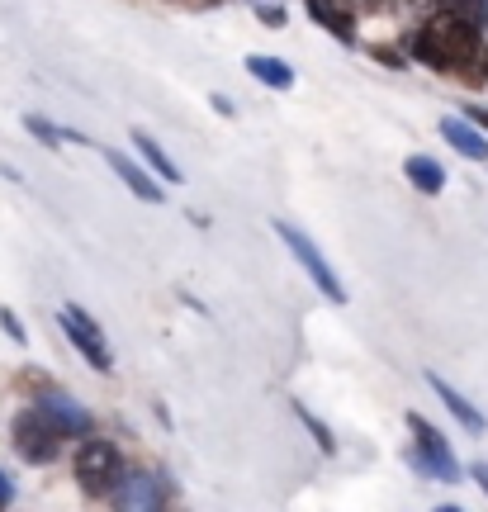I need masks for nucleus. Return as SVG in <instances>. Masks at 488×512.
Instances as JSON below:
<instances>
[{
	"instance_id": "obj_1",
	"label": "nucleus",
	"mask_w": 488,
	"mask_h": 512,
	"mask_svg": "<svg viewBox=\"0 0 488 512\" xmlns=\"http://www.w3.org/2000/svg\"><path fill=\"white\" fill-rule=\"evenodd\" d=\"M408 53H413L417 62L436 67V72L474 67V62H484V29H474L465 19H455L451 10H441V15H432V24H427L422 34H413Z\"/></svg>"
},
{
	"instance_id": "obj_2",
	"label": "nucleus",
	"mask_w": 488,
	"mask_h": 512,
	"mask_svg": "<svg viewBox=\"0 0 488 512\" xmlns=\"http://www.w3.org/2000/svg\"><path fill=\"white\" fill-rule=\"evenodd\" d=\"M408 432H413V446H403V460L413 465L422 479H446V484H460V460H455L451 441L436 432L422 413H408Z\"/></svg>"
},
{
	"instance_id": "obj_3",
	"label": "nucleus",
	"mask_w": 488,
	"mask_h": 512,
	"mask_svg": "<svg viewBox=\"0 0 488 512\" xmlns=\"http://www.w3.org/2000/svg\"><path fill=\"white\" fill-rule=\"evenodd\" d=\"M124 451L114 446V441H105V437H86L81 441V451H76V460H72V475H76V484L86 489L91 498H109L114 489H119V479H124Z\"/></svg>"
},
{
	"instance_id": "obj_4",
	"label": "nucleus",
	"mask_w": 488,
	"mask_h": 512,
	"mask_svg": "<svg viewBox=\"0 0 488 512\" xmlns=\"http://www.w3.org/2000/svg\"><path fill=\"white\" fill-rule=\"evenodd\" d=\"M275 238L290 247V256L304 266V275L318 285V294H327L332 304H346V285L337 280V271H332V261H327L323 252H318V242L308 238L304 228H294V223H285V219H275Z\"/></svg>"
},
{
	"instance_id": "obj_5",
	"label": "nucleus",
	"mask_w": 488,
	"mask_h": 512,
	"mask_svg": "<svg viewBox=\"0 0 488 512\" xmlns=\"http://www.w3.org/2000/svg\"><path fill=\"white\" fill-rule=\"evenodd\" d=\"M57 328H62V337H67L76 351H81V361H86L91 370H100V375H109V370H114V351H109L105 332H100V323H95L86 309L62 304V309H57Z\"/></svg>"
},
{
	"instance_id": "obj_6",
	"label": "nucleus",
	"mask_w": 488,
	"mask_h": 512,
	"mask_svg": "<svg viewBox=\"0 0 488 512\" xmlns=\"http://www.w3.org/2000/svg\"><path fill=\"white\" fill-rule=\"evenodd\" d=\"M10 437H15V451L24 465H53V460L62 456V441H67L38 408H24V413H19L15 427H10Z\"/></svg>"
},
{
	"instance_id": "obj_7",
	"label": "nucleus",
	"mask_w": 488,
	"mask_h": 512,
	"mask_svg": "<svg viewBox=\"0 0 488 512\" xmlns=\"http://www.w3.org/2000/svg\"><path fill=\"white\" fill-rule=\"evenodd\" d=\"M176 498V484L166 475H147V470H133L119 479V489L109 494V503H119V508H166Z\"/></svg>"
},
{
	"instance_id": "obj_8",
	"label": "nucleus",
	"mask_w": 488,
	"mask_h": 512,
	"mask_svg": "<svg viewBox=\"0 0 488 512\" xmlns=\"http://www.w3.org/2000/svg\"><path fill=\"white\" fill-rule=\"evenodd\" d=\"M38 413H43V418L53 422L57 432H62V437H91V413H86V408H81V403L76 399H67V394H57V389H48V394H43V399H38Z\"/></svg>"
},
{
	"instance_id": "obj_9",
	"label": "nucleus",
	"mask_w": 488,
	"mask_h": 512,
	"mask_svg": "<svg viewBox=\"0 0 488 512\" xmlns=\"http://www.w3.org/2000/svg\"><path fill=\"white\" fill-rule=\"evenodd\" d=\"M100 157H105L109 171H114V176H119V181H124L128 190H133V195H138L143 204H162V200H166V190H162V185L152 181V176H147L143 166H133V162H128L124 152H114V147H100Z\"/></svg>"
},
{
	"instance_id": "obj_10",
	"label": "nucleus",
	"mask_w": 488,
	"mask_h": 512,
	"mask_svg": "<svg viewBox=\"0 0 488 512\" xmlns=\"http://www.w3.org/2000/svg\"><path fill=\"white\" fill-rule=\"evenodd\" d=\"M441 138H446L460 157H470V162H488V138L470 124V119H465V114H446V119H441Z\"/></svg>"
},
{
	"instance_id": "obj_11",
	"label": "nucleus",
	"mask_w": 488,
	"mask_h": 512,
	"mask_svg": "<svg viewBox=\"0 0 488 512\" xmlns=\"http://www.w3.org/2000/svg\"><path fill=\"white\" fill-rule=\"evenodd\" d=\"M427 384H432L436 399H441V403H446V408L455 413V422H465L470 432H488V418L479 413V408H474L470 399H465V394H460V389H455V384H446L441 375H432V370H427Z\"/></svg>"
},
{
	"instance_id": "obj_12",
	"label": "nucleus",
	"mask_w": 488,
	"mask_h": 512,
	"mask_svg": "<svg viewBox=\"0 0 488 512\" xmlns=\"http://www.w3.org/2000/svg\"><path fill=\"white\" fill-rule=\"evenodd\" d=\"M247 72H252L261 86H271V91H290L294 86V67L280 62V57H271V53H252L247 57Z\"/></svg>"
},
{
	"instance_id": "obj_13",
	"label": "nucleus",
	"mask_w": 488,
	"mask_h": 512,
	"mask_svg": "<svg viewBox=\"0 0 488 512\" xmlns=\"http://www.w3.org/2000/svg\"><path fill=\"white\" fill-rule=\"evenodd\" d=\"M308 15H313V24H323L327 34L342 38V43H356V15L337 10L332 0H308Z\"/></svg>"
},
{
	"instance_id": "obj_14",
	"label": "nucleus",
	"mask_w": 488,
	"mask_h": 512,
	"mask_svg": "<svg viewBox=\"0 0 488 512\" xmlns=\"http://www.w3.org/2000/svg\"><path fill=\"white\" fill-rule=\"evenodd\" d=\"M403 171H408V181H413L422 195H441V190H446V166L432 162V157H422V152H413V157L403 162Z\"/></svg>"
},
{
	"instance_id": "obj_15",
	"label": "nucleus",
	"mask_w": 488,
	"mask_h": 512,
	"mask_svg": "<svg viewBox=\"0 0 488 512\" xmlns=\"http://www.w3.org/2000/svg\"><path fill=\"white\" fill-rule=\"evenodd\" d=\"M133 147L143 152V162L152 166V171H157L162 181H176V185H181V166H176V162H171V157H166V152H162V143H157L152 133H143V128H133Z\"/></svg>"
},
{
	"instance_id": "obj_16",
	"label": "nucleus",
	"mask_w": 488,
	"mask_h": 512,
	"mask_svg": "<svg viewBox=\"0 0 488 512\" xmlns=\"http://www.w3.org/2000/svg\"><path fill=\"white\" fill-rule=\"evenodd\" d=\"M24 128H29L34 138H43L48 147H57V143H81V133H72V128H57V124H48V119H38V114H29V119H24Z\"/></svg>"
},
{
	"instance_id": "obj_17",
	"label": "nucleus",
	"mask_w": 488,
	"mask_h": 512,
	"mask_svg": "<svg viewBox=\"0 0 488 512\" xmlns=\"http://www.w3.org/2000/svg\"><path fill=\"white\" fill-rule=\"evenodd\" d=\"M294 413H299V422H304L308 432H313V441H318V451H327V456H332V451H337V437L327 432V422H318V413H308L304 403H294Z\"/></svg>"
},
{
	"instance_id": "obj_18",
	"label": "nucleus",
	"mask_w": 488,
	"mask_h": 512,
	"mask_svg": "<svg viewBox=\"0 0 488 512\" xmlns=\"http://www.w3.org/2000/svg\"><path fill=\"white\" fill-rule=\"evenodd\" d=\"M446 10H451L455 19H465V24H474V29L488 24V0H451Z\"/></svg>"
},
{
	"instance_id": "obj_19",
	"label": "nucleus",
	"mask_w": 488,
	"mask_h": 512,
	"mask_svg": "<svg viewBox=\"0 0 488 512\" xmlns=\"http://www.w3.org/2000/svg\"><path fill=\"white\" fill-rule=\"evenodd\" d=\"M337 10H346V15H375L380 10V0H332Z\"/></svg>"
},
{
	"instance_id": "obj_20",
	"label": "nucleus",
	"mask_w": 488,
	"mask_h": 512,
	"mask_svg": "<svg viewBox=\"0 0 488 512\" xmlns=\"http://www.w3.org/2000/svg\"><path fill=\"white\" fill-rule=\"evenodd\" d=\"M0 328L10 332L15 342H29V332H24V323H19V318H15V313H10V309H0Z\"/></svg>"
},
{
	"instance_id": "obj_21",
	"label": "nucleus",
	"mask_w": 488,
	"mask_h": 512,
	"mask_svg": "<svg viewBox=\"0 0 488 512\" xmlns=\"http://www.w3.org/2000/svg\"><path fill=\"white\" fill-rule=\"evenodd\" d=\"M408 10L422 19H432V15H441V0H408Z\"/></svg>"
},
{
	"instance_id": "obj_22",
	"label": "nucleus",
	"mask_w": 488,
	"mask_h": 512,
	"mask_svg": "<svg viewBox=\"0 0 488 512\" xmlns=\"http://www.w3.org/2000/svg\"><path fill=\"white\" fill-rule=\"evenodd\" d=\"M256 15H261V24H271V29H280V24H285V10H280V5H261Z\"/></svg>"
},
{
	"instance_id": "obj_23",
	"label": "nucleus",
	"mask_w": 488,
	"mask_h": 512,
	"mask_svg": "<svg viewBox=\"0 0 488 512\" xmlns=\"http://www.w3.org/2000/svg\"><path fill=\"white\" fill-rule=\"evenodd\" d=\"M465 119H470L479 133H488V110H479V105H465Z\"/></svg>"
},
{
	"instance_id": "obj_24",
	"label": "nucleus",
	"mask_w": 488,
	"mask_h": 512,
	"mask_svg": "<svg viewBox=\"0 0 488 512\" xmlns=\"http://www.w3.org/2000/svg\"><path fill=\"white\" fill-rule=\"evenodd\" d=\"M10 498H15V484H10V475H5V470H0V508H5V503H10Z\"/></svg>"
},
{
	"instance_id": "obj_25",
	"label": "nucleus",
	"mask_w": 488,
	"mask_h": 512,
	"mask_svg": "<svg viewBox=\"0 0 488 512\" xmlns=\"http://www.w3.org/2000/svg\"><path fill=\"white\" fill-rule=\"evenodd\" d=\"M214 110L223 114V119H233V114H237V110H233V100H228V95H214Z\"/></svg>"
},
{
	"instance_id": "obj_26",
	"label": "nucleus",
	"mask_w": 488,
	"mask_h": 512,
	"mask_svg": "<svg viewBox=\"0 0 488 512\" xmlns=\"http://www.w3.org/2000/svg\"><path fill=\"white\" fill-rule=\"evenodd\" d=\"M470 475H474V484H479V489H484V494H488V465H474Z\"/></svg>"
}]
</instances>
